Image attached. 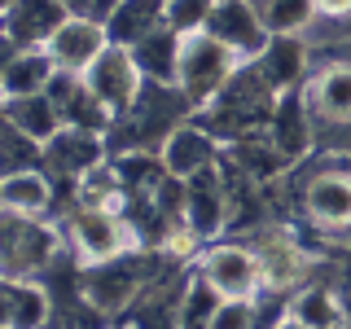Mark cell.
I'll use <instances>...</instances> for the list:
<instances>
[{"mask_svg":"<svg viewBox=\"0 0 351 329\" xmlns=\"http://www.w3.org/2000/svg\"><path fill=\"white\" fill-rule=\"evenodd\" d=\"M294 189V211L307 233L338 241L351 237V154H316V162L307 158L299 167L285 171V180Z\"/></svg>","mask_w":351,"mask_h":329,"instance_id":"obj_1","label":"cell"},{"mask_svg":"<svg viewBox=\"0 0 351 329\" xmlns=\"http://www.w3.org/2000/svg\"><path fill=\"white\" fill-rule=\"evenodd\" d=\"M58 219L66 233V255H71L75 268H93V263H110V259L132 255V250H145L132 215L119 211V206H80L75 202V211L58 215Z\"/></svg>","mask_w":351,"mask_h":329,"instance_id":"obj_2","label":"cell"},{"mask_svg":"<svg viewBox=\"0 0 351 329\" xmlns=\"http://www.w3.org/2000/svg\"><path fill=\"white\" fill-rule=\"evenodd\" d=\"M303 101L316 123V149L329 136H351V44L316 49V66L303 84Z\"/></svg>","mask_w":351,"mask_h":329,"instance_id":"obj_3","label":"cell"},{"mask_svg":"<svg viewBox=\"0 0 351 329\" xmlns=\"http://www.w3.org/2000/svg\"><path fill=\"white\" fill-rule=\"evenodd\" d=\"M66 255L62 219H22L0 215V272L18 281H36L49 268H58Z\"/></svg>","mask_w":351,"mask_h":329,"instance_id":"obj_4","label":"cell"},{"mask_svg":"<svg viewBox=\"0 0 351 329\" xmlns=\"http://www.w3.org/2000/svg\"><path fill=\"white\" fill-rule=\"evenodd\" d=\"M241 66H246V62H241L228 44H219L211 31H202V36H184L180 66H176V88H180V97L189 101V110L197 114V110H206L228 84H233V75L241 71Z\"/></svg>","mask_w":351,"mask_h":329,"instance_id":"obj_5","label":"cell"},{"mask_svg":"<svg viewBox=\"0 0 351 329\" xmlns=\"http://www.w3.org/2000/svg\"><path fill=\"white\" fill-rule=\"evenodd\" d=\"M193 272L219 299H263V263H259L255 241L246 237L206 241L202 255L193 259Z\"/></svg>","mask_w":351,"mask_h":329,"instance_id":"obj_6","label":"cell"},{"mask_svg":"<svg viewBox=\"0 0 351 329\" xmlns=\"http://www.w3.org/2000/svg\"><path fill=\"white\" fill-rule=\"evenodd\" d=\"M250 241H255L259 263H263V294L290 299V294H299L307 281H316V246H307L294 228L268 224Z\"/></svg>","mask_w":351,"mask_h":329,"instance_id":"obj_7","label":"cell"},{"mask_svg":"<svg viewBox=\"0 0 351 329\" xmlns=\"http://www.w3.org/2000/svg\"><path fill=\"white\" fill-rule=\"evenodd\" d=\"M145 285H149V250H132V255H123V259L80 268L75 290H80L97 312L128 316L132 307H136V299L145 294Z\"/></svg>","mask_w":351,"mask_h":329,"instance_id":"obj_8","label":"cell"},{"mask_svg":"<svg viewBox=\"0 0 351 329\" xmlns=\"http://www.w3.org/2000/svg\"><path fill=\"white\" fill-rule=\"evenodd\" d=\"M84 84H88V93L97 97V106L106 110L110 127H114L119 119H128L132 110H136V101H141V93H145L149 80L136 66V53L123 49V44H110L101 58L84 71Z\"/></svg>","mask_w":351,"mask_h":329,"instance_id":"obj_9","label":"cell"},{"mask_svg":"<svg viewBox=\"0 0 351 329\" xmlns=\"http://www.w3.org/2000/svg\"><path fill=\"white\" fill-rule=\"evenodd\" d=\"M110 136L106 132H88V127H62L58 136L44 145L40 167L62 184V189H75L88 171H97L101 162H110Z\"/></svg>","mask_w":351,"mask_h":329,"instance_id":"obj_10","label":"cell"},{"mask_svg":"<svg viewBox=\"0 0 351 329\" xmlns=\"http://www.w3.org/2000/svg\"><path fill=\"white\" fill-rule=\"evenodd\" d=\"M228 219H233V206H228V175L224 162L197 171L193 180H184V224L193 228L202 241H219L228 237Z\"/></svg>","mask_w":351,"mask_h":329,"instance_id":"obj_11","label":"cell"},{"mask_svg":"<svg viewBox=\"0 0 351 329\" xmlns=\"http://www.w3.org/2000/svg\"><path fill=\"white\" fill-rule=\"evenodd\" d=\"M158 154H162L167 175H176V180H193L197 171L224 162V141H219L202 119H184V123H176L167 132V141L158 145Z\"/></svg>","mask_w":351,"mask_h":329,"instance_id":"obj_12","label":"cell"},{"mask_svg":"<svg viewBox=\"0 0 351 329\" xmlns=\"http://www.w3.org/2000/svg\"><path fill=\"white\" fill-rule=\"evenodd\" d=\"M250 66H255L259 80L281 97V93H294V88L307 84V75H312V66H316V49H312L307 36H272L268 49Z\"/></svg>","mask_w":351,"mask_h":329,"instance_id":"obj_13","label":"cell"},{"mask_svg":"<svg viewBox=\"0 0 351 329\" xmlns=\"http://www.w3.org/2000/svg\"><path fill=\"white\" fill-rule=\"evenodd\" d=\"M268 136H272V145L285 154L290 167H299V162H307L316 154V123H312V110H307V101H303V88L281 93L277 101H272Z\"/></svg>","mask_w":351,"mask_h":329,"instance_id":"obj_14","label":"cell"},{"mask_svg":"<svg viewBox=\"0 0 351 329\" xmlns=\"http://www.w3.org/2000/svg\"><path fill=\"white\" fill-rule=\"evenodd\" d=\"M49 58L58 62V71L66 75H84L101 53L110 49V31L106 18H66L58 31L49 36Z\"/></svg>","mask_w":351,"mask_h":329,"instance_id":"obj_15","label":"cell"},{"mask_svg":"<svg viewBox=\"0 0 351 329\" xmlns=\"http://www.w3.org/2000/svg\"><path fill=\"white\" fill-rule=\"evenodd\" d=\"M206 31H211L219 44H228L241 62H255L259 53L268 49V40H272L268 27H263V18H259L255 0H219Z\"/></svg>","mask_w":351,"mask_h":329,"instance_id":"obj_16","label":"cell"},{"mask_svg":"<svg viewBox=\"0 0 351 329\" xmlns=\"http://www.w3.org/2000/svg\"><path fill=\"white\" fill-rule=\"evenodd\" d=\"M58 180L44 167H22L0 175V215L22 219H58Z\"/></svg>","mask_w":351,"mask_h":329,"instance_id":"obj_17","label":"cell"},{"mask_svg":"<svg viewBox=\"0 0 351 329\" xmlns=\"http://www.w3.org/2000/svg\"><path fill=\"white\" fill-rule=\"evenodd\" d=\"M0 325L5 329H58V303L53 290L36 281L5 277L0 281Z\"/></svg>","mask_w":351,"mask_h":329,"instance_id":"obj_18","label":"cell"},{"mask_svg":"<svg viewBox=\"0 0 351 329\" xmlns=\"http://www.w3.org/2000/svg\"><path fill=\"white\" fill-rule=\"evenodd\" d=\"M71 18L58 0H9L0 9V27H5V53L9 49H31V44H49V36Z\"/></svg>","mask_w":351,"mask_h":329,"instance_id":"obj_19","label":"cell"},{"mask_svg":"<svg viewBox=\"0 0 351 329\" xmlns=\"http://www.w3.org/2000/svg\"><path fill=\"white\" fill-rule=\"evenodd\" d=\"M53 80H58V62L49 58L44 44L9 49L5 53V66H0V97H36V93H49Z\"/></svg>","mask_w":351,"mask_h":329,"instance_id":"obj_20","label":"cell"},{"mask_svg":"<svg viewBox=\"0 0 351 329\" xmlns=\"http://www.w3.org/2000/svg\"><path fill=\"white\" fill-rule=\"evenodd\" d=\"M0 119H5L14 132H22L27 141H36L40 149L66 127L62 123V110L53 106L49 93H36V97H0Z\"/></svg>","mask_w":351,"mask_h":329,"instance_id":"obj_21","label":"cell"},{"mask_svg":"<svg viewBox=\"0 0 351 329\" xmlns=\"http://www.w3.org/2000/svg\"><path fill=\"white\" fill-rule=\"evenodd\" d=\"M285 312L299 316L307 329H338L351 321V307L334 281H307L299 294L285 299Z\"/></svg>","mask_w":351,"mask_h":329,"instance_id":"obj_22","label":"cell"},{"mask_svg":"<svg viewBox=\"0 0 351 329\" xmlns=\"http://www.w3.org/2000/svg\"><path fill=\"white\" fill-rule=\"evenodd\" d=\"M49 97H53V106L62 110L66 127H88V132H106V136H110V119H106V110L97 106V97L88 93L84 75L58 71V80L49 84Z\"/></svg>","mask_w":351,"mask_h":329,"instance_id":"obj_23","label":"cell"},{"mask_svg":"<svg viewBox=\"0 0 351 329\" xmlns=\"http://www.w3.org/2000/svg\"><path fill=\"white\" fill-rule=\"evenodd\" d=\"M162 14H167V0H114V9L106 14L110 44H123V49L141 44L162 27Z\"/></svg>","mask_w":351,"mask_h":329,"instance_id":"obj_24","label":"cell"},{"mask_svg":"<svg viewBox=\"0 0 351 329\" xmlns=\"http://www.w3.org/2000/svg\"><path fill=\"white\" fill-rule=\"evenodd\" d=\"M110 162H114L119 184H123L132 197H149L162 180H167V167H162L158 149H114Z\"/></svg>","mask_w":351,"mask_h":329,"instance_id":"obj_25","label":"cell"},{"mask_svg":"<svg viewBox=\"0 0 351 329\" xmlns=\"http://www.w3.org/2000/svg\"><path fill=\"white\" fill-rule=\"evenodd\" d=\"M180 36L167 27H158L154 36H145L141 44H132V53H136V66L145 71L149 84H171L176 88V66H180Z\"/></svg>","mask_w":351,"mask_h":329,"instance_id":"obj_26","label":"cell"},{"mask_svg":"<svg viewBox=\"0 0 351 329\" xmlns=\"http://www.w3.org/2000/svg\"><path fill=\"white\" fill-rule=\"evenodd\" d=\"M268 36H307L316 27V0H255Z\"/></svg>","mask_w":351,"mask_h":329,"instance_id":"obj_27","label":"cell"},{"mask_svg":"<svg viewBox=\"0 0 351 329\" xmlns=\"http://www.w3.org/2000/svg\"><path fill=\"white\" fill-rule=\"evenodd\" d=\"M215 307H219V294L193 272V277H189V290H184L180 307H176V329H211Z\"/></svg>","mask_w":351,"mask_h":329,"instance_id":"obj_28","label":"cell"},{"mask_svg":"<svg viewBox=\"0 0 351 329\" xmlns=\"http://www.w3.org/2000/svg\"><path fill=\"white\" fill-rule=\"evenodd\" d=\"M219 0H167V14H162V27L176 31V36H202L211 27V14H215Z\"/></svg>","mask_w":351,"mask_h":329,"instance_id":"obj_29","label":"cell"},{"mask_svg":"<svg viewBox=\"0 0 351 329\" xmlns=\"http://www.w3.org/2000/svg\"><path fill=\"white\" fill-rule=\"evenodd\" d=\"M259 303L263 299H219L211 329H259Z\"/></svg>","mask_w":351,"mask_h":329,"instance_id":"obj_30","label":"cell"},{"mask_svg":"<svg viewBox=\"0 0 351 329\" xmlns=\"http://www.w3.org/2000/svg\"><path fill=\"white\" fill-rule=\"evenodd\" d=\"M40 145L36 141H27L22 132H14L5 123V158H0V175L5 171H22V167H40Z\"/></svg>","mask_w":351,"mask_h":329,"instance_id":"obj_31","label":"cell"},{"mask_svg":"<svg viewBox=\"0 0 351 329\" xmlns=\"http://www.w3.org/2000/svg\"><path fill=\"white\" fill-rule=\"evenodd\" d=\"M316 18L321 22H351V0H316Z\"/></svg>","mask_w":351,"mask_h":329,"instance_id":"obj_32","label":"cell"},{"mask_svg":"<svg viewBox=\"0 0 351 329\" xmlns=\"http://www.w3.org/2000/svg\"><path fill=\"white\" fill-rule=\"evenodd\" d=\"M58 5H62L71 18H106L101 0H58Z\"/></svg>","mask_w":351,"mask_h":329,"instance_id":"obj_33","label":"cell"},{"mask_svg":"<svg viewBox=\"0 0 351 329\" xmlns=\"http://www.w3.org/2000/svg\"><path fill=\"white\" fill-rule=\"evenodd\" d=\"M268 329H307V325L299 321V316H290V312L281 307V316H272V325H268Z\"/></svg>","mask_w":351,"mask_h":329,"instance_id":"obj_34","label":"cell"},{"mask_svg":"<svg viewBox=\"0 0 351 329\" xmlns=\"http://www.w3.org/2000/svg\"><path fill=\"white\" fill-rule=\"evenodd\" d=\"M338 329H351V321H347V325H338Z\"/></svg>","mask_w":351,"mask_h":329,"instance_id":"obj_35","label":"cell"},{"mask_svg":"<svg viewBox=\"0 0 351 329\" xmlns=\"http://www.w3.org/2000/svg\"><path fill=\"white\" fill-rule=\"evenodd\" d=\"M5 5H9V0H0V9H5Z\"/></svg>","mask_w":351,"mask_h":329,"instance_id":"obj_36","label":"cell"},{"mask_svg":"<svg viewBox=\"0 0 351 329\" xmlns=\"http://www.w3.org/2000/svg\"><path fill=\"white\" fill-rule=\"evenodd\" d=\"M119 329H132V325H119Z\"/></svg>","mask_w":351,"mask_h":329,"instance_id":"obj_37","label":"cell"},{"mask_svg":"<svg viewBox=\"0 0 351 329\" xmlns=\"http://www.w3.org/2000/svg\"><path fill=\"white\" fill-rule=\"evenodd\" d=\"M347 277H351V272H347Z\"/></svg>","mask_w":351,"mask_h":329,"instance_id":"obj_38","label":"cell"}]
</instances>
